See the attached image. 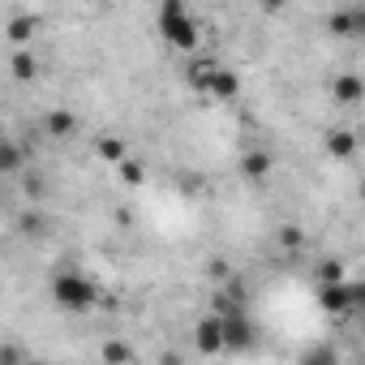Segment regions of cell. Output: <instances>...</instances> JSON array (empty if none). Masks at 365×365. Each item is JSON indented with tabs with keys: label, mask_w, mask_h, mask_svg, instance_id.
I'll use <instances>...</instances> for the list:
<instances>
[{
	"label": "cell",
	"mask_w": 365,
	"mask_h": 365,
	"mask_svg": "<svg viewBox=\"0 0 365 365\" xmlns=\"http://www.w3.org/2000/svg\"><path fill=\"white\" fill-rule=\"evenodd\" d=\"M318 275H322V284H339V279H344V267H339V262H322Z\"/></svg>",
	"instance_id": "ac0fdd59"
},
{
	"label": "cell",
	"mask_w": 365,
	"mask_h": 365,
	"mask_svg": "<svg viewBox=\"0 0 365 365\" xmlns=\"http://www.w3.org/2000/svg\"><path fill=\"white\" fill-rule=\"evenodd\" d=\"M215 69H220V61H215V56H194L185 78H190V86H194L198 95H207V91H211V78H215Z\"/></svg>",
	"instance_id": "52a82bcc"
},
{
	"label": "cell",
	"mask_w": 365,
	"mask_h": 365,
	"mask_svg": "<svg viewBox=\"0 0 365 365\" xmlns=\"http://www.w3.org/2000/svg\"><path fill=\"white\" fill-rule=\"evenodd\" d=\"M327 150H331L335 159H348V155L356 150V133H352V129H331V133H327Z\"/></svg>",
	"instance_id": "9c48e42d"
},
{
	"label": "cell",
	"mask_w": 365,
	"mask_h": 365,
	"mask_svg": "<svg viewBox=\"0 0 365 365\" xmlns=\"http://www.w3.org/2000/svg\"><path fill=\"white\" fill-rule=\"evenodd\" d=\"M9 69H14V78H22V82H31V78L39 73V65H35V56H31V52H14Z\"/></svg>",
	"instance_id": "2e32d148"
},
{
	"label": "cell",
	"mask_w": 365,
	"mask_h": 365,
	"mask_svg": "<svg viewBox=\"0 0 365 365\" xmlns=\"http://www.w3.org/2000/svg\"><path fill=\"white\" fill-rule=\"evenodd\" d=\"M22 163H26V155L5 138V142H0V172H22Z\"/></svg>",
	"instance_id": "4fadbf2b"
},
{
	"label": "cell",
	"mask_w": 365,
	"mask_h": 365,
	"mask_svg": "<svg viewBox=\"0 0 365 365\" xmlns=\"http://www.w3.org/2000/svg\"><path fill=\"white\" fill-rule=\"evenodd\" d=\"M155 22H159V35H163L172 48H180V52H194V48H198V18L180 5V0H168Z\"/></svg>",
	"instance_id": "7a4b0ae2"
},
{
	"label": "cell",
	"mask_w": 365,
	"mask_h": 365,
	"mask_svg": "<svg viewBox=\"0 0 365 365\" xmlns=\"http://www.w3.org/2000/svg\"><path fill=\"white\" fill-rule=\"evenodd\" d=\"M31 35H35V18H31V14H14V18H9V39H14V43H26Z\"/></svg>",
	"instance_id": "5bb4252c"
},
{
	"label": "cell",
	"mask_w": 365,
	"mask_h": 365,
	"mask_svg": "<svg viewBox=\"0 0 365 365\" xmlns=\"http://www.w3.org/2000/svg\"><path fill=\"white\" fill-rule=\"evenodd\" d=\"M43 129H48L52 138H69V133L78 129V120H73V112H48V120H43Z\"/></svg>",
	"instance_id": "8fae6325"
},
{
	"label": "cell",
	"mask_w": 365,
	"mask_h": 365,
	"mask_svg": "<svg viewBox=\"0 0 365 365\" xmlns=\"http://www.w3.org/2000/svg\"><path fill=\"white\" fill-rule=\"evenodd\" d=\"M99 155L108 163H125L129 159V146H125V138H99Z\"/></svg>",
	"instance_id": "9a60e30c"
},
{
	"label": "cell",
	"mask_w": 365,
	"mask_h": 365,
	"mask_svg": "<svg viewBox=\"0 0 365 365\" xmlns=\"http://www.w3.org/2000/svg\"><path fill=\"white\" fill-rule=\"evenodd\" d=\"M301 365H339V356H335V348H309L301 356Z\"/></svg>",
	"instance_id": "e0dca14e"
},
{
	"label": "cell",
	"mask_w": 365,
	"mask_h": 365,
	"mask_svg": "<svg viewBox=\"0 0 365 365\" xmlns=\"http://www.w3.org/2000/svg\"><path fill=\"white\" fill-rule=\"evenodd\" d=\"M0 365H26V352L22 348H0Z\"/></svg>",
	"instance_id": "ffe728a7"
},
{
	"label": "cell",
	"mask_w": 365,
	"mask_h": 365,
	"mask_svg": "<svg viewBox=\"0 0 365 365\" xmlns=\"http://www.w3.org/2000/svg\"><path fill=\"white\" fill-rule=\"evenodd\" d=\"M0 142H5V125H0Z\"/></svg>",
	"instance_id": "44dd1931"
},
{
	"label": "cell",
	"mask_w": 365,
	"mask_h": 365,
	"mask_svg": "<svg viewBox=\"0 0 365 365\" xmlns=\"http://www.w3.org/2000/svg\"><path fill=\"white\" fill-rule=\"evenodd\" d=\"M194 348L202 356H220L224 352V335H220V318L215 314H207V318L194 322Z\"/></svg>",
	"instance_id": "5b68a950"
},
{
	"label": "cell",
	"mask_w": 365,
	"mask_h": 365,
	"mask_svg": "<svg viewBox=\"0 0 365 365\" xmlns=\"http://www.w3.org/2000/svg\"><path fill=\"white\" fill-rule=\"evenodd\" d=\"M361 284H348V279H339V284H322V292H318V301H322V309H331L335 318H348V314H356L361 309Z\"/></svg>",
	"instance_id": "3957f363"
},
{
	"label": "cell",
	"mask_w": 365,
	"mask_h": 365,
	"mask_svg": "<svg viewBox=\"0 0 365 365\" xmlns=\"http://www.w3.org/2000/svg\"><path fill=\"white\" fill-rule=\"evenodd\" d=\"M116 168H120V176H125V180H133V185L142 180V163H138V159H125V163H116Z\"/></svg>",
	"instance_id": "d6986e66"
},
{
	"label": "cell",
	"mask_w": 365,
	"mask_h": 365,
	"mask_svg": "<svg viewBox=\"0 0 365 365\" xmlns=\"http://www.w3.org/2000/svg\"><path fill=\"white\" fill-rule=\"evenodd\" d=\"M331 99L344 103V108H356L365 99V82L356 73H339V78H331Z\"/></svg>",
	"instance_id": "8992f818"
},
{
	"label": "cell",
	"mask_w": 365,
	"mask_h": 365,
	"mask_svg": "<svg viewBox=\"0 0 365 365\" xmlns=\"http://www.w3.org/2000/svg\"><path fill=\"white\" fill-rule=\"evenodd\" d=\"M220 335H224V352H250L258 344V327L250 314H228L220 318Z\"/></svg>",
	"instance_id": "277c9868"
},
{
	"label": "cell",
	"mask_w": 365,
	"mask_h": 365,
	"mask_svg": "<svg viewBox=\"0 0 365 365\" xmlns=\"http://www.w3.org/2000/svg\"><path fill=\"white\" fill-rule=\"evenodd\" d=\"M52 301L65 309V314H86L95 301H99V288L91 275L82 271H56L52 275Z\"/></svg>",
	"instance_id": "6da1fadb"
},
{
	"label": "cell",
	"mask_w": 365,
	"mask_h": 365,
	"mask_svg": "<svg viewBox=\"0 0 365 365\" xmlns=\"http://www.w3.org/2000/svg\"><path fill=\"white\" fill-rule=\"evenodd\" d=\"M26 365H43V361H26Z\"/></svg>",
	"instance_id": "7402d4cb"
},
{
	"label": "cell",
	"mask_w": 365,
	"mask_h": 365,
	"mask_svg": "<svg viewBox=\"0 0 365 365\" xmlns=\"http://www.w3.org/2000/svg\"><path fill=\"white\" fill-rule=\"evenodd\" d=\"M103 361L108 365H129L133 361V348L125 339H103Z\"/></svg>",
	"instance_id": "7c38bea8"
},
{
	"label": "cell",
	"mask_w": 365,
	"mask_h": 365,
	"mask_svg": "<svg viewBox=\"0 0 365 365\" xmlns=\"http://www.w3.org/2000/svg\"><path fill=\"white\" fill-rule=\"evenodd\" d=\"M241 91V78L228 69V65H220L215 69V78H211V91H207V99H232Z\"/></svg>",
	"instance_id": "ba28073f"
},
{
	"label": "cell",
	"mask_w": 365,
	"mask_h": 365,
	"mask_svg": "<svg viewBox=\"0 0 365 365\" xmlns=\"http://www.w3.org/2000/svg\"><path fill=\"white\" fill-rule=\"evenodd\" d=\"M241 172H245L250 180H262V176L271 172V155H267V150H250V155L241 159Z\"/></svg>",
	"instance_id": "30bf717a"
}]
</instances>
